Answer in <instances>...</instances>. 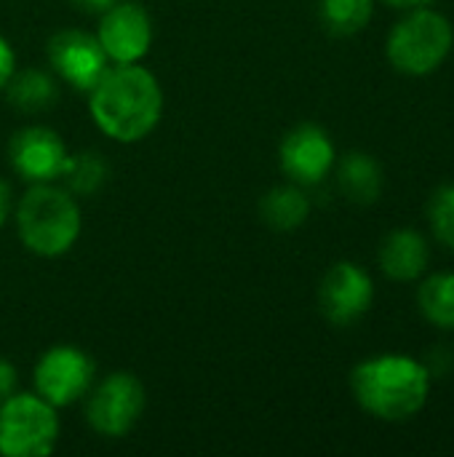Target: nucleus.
I'll list each match as a JSON object with an SVG mask.
<instances>
[{"mask_svg":"<svg viewBox=\"0 0 454 457\" xmlns=\"http://www.w3.org/2000/svg\"><path fill=\"white\" fill-rule=\"evenodd\" d=\"M94 370V359L83 348L54 345L35 364V394L56 410L75 404L91 391Z\"/></svg>","mask_w":454,"mask_h":457,"instance_id":"0eeeda50","label":"nucleus"},{"mask_svg":"<svg viewBox=\"0 0 454 457\" xmlns=\"http://www.w3.org/2000/svg\"><path fill=\"white\" fill-rule=\"evenodd\" d=\"M5 96L13 110H19L24 115H35V112H45L56 104L59 86H56L54 75H48L45 70L27 67V70H16L11 75V80L5 83Z\"/></svg>","mask_w":454,"mask_h":457,"instance_id":"2eb2a0df","label":"nucleus"},{"mask_svg":"<svg viewBox=\"0 0 454 457\" xmlns=\"http://www.w3.org/2000/svg\"><path fill=\"white\" fill-rule=\"evenodd\" d=\"M375 303V281L356 262H334L318 287V305L326 321L348 327L359 321Z\"/></svg>","mask_w":454,"mask_h":457,"instance_id":"9b49d317","label":"nucleus"},{"mask_svg":"<svg viewBox=\"0 0 454 457\" xmlns=\"http://www.w3.org/2000/svg\"><path fill=\"white\" fill-rule=\"evenodd\" d=\"M59 439V415L37 394H13L0 402V455L45 457Z\"/></svg>","mask_w":454,"mask_h":457,"instance_id":"39448f33","label":"nucleus"},{"mask_svg":"<svg viewBox=\"0 0 454 457\" xmlns=\"http://www.w3.org/2000/svg\"><path fill=\"white\" fill-rule=\"evenodd\" d=\"M107 161L102 153H78V155H70V163L62 174V179L67 182V190L70 193H78V195H91L96 193L104 182H107Z\"/></svg>","mask_w":454,"mask_h":457,"instance_id":"6ab92c4d","label":"nucleus"},{"mask_svg":"<svg viewBox=\"0 0 454 457\" xmlns=\"http://www.w3.org/2000/svg\"><path fill=\"white\" fill-rule=\"evenodd\" d=\"M147 404L144 386L131 372H112L107 375L86 402V420L88 426L107 439L126 436L142 418Z\"/></svg>","mask_w":454,"mask_h":457,"instance_id":"423d86ee","label":"nucleus"},{"mask_svg":"<svg viewBox=\"0 0 454 457\" xmlns=\"http://www.w3.org/2000/svg\"><path fill=\"white\" fill-rule=\"evenodd\" d=\"M16 388H19L16 367L8 359H0V402H5L8 396H13Z\"/></svg>","mask_w":454,"mask_h":457,"instance_id":"412c9836","label":"nucleus"},{"mask_svg":"<svg viewBox=\"0 0 454 457\" xmlns=\"http://www.w3.org/2000/svg\"><path fill=\"white\" fill-rule=\"evenodd\" d=\"M96 129L120 145L142 142L163 115V88L158 78L136 64H115L88 91Z\"/></svg>","mask_w":454,"mask_h":457,"instance_id":"f257e3e1","label":"nucleus"},{"mask_svg":"<svg viewBox=\"0 0 454 457\" xmlns=\"http://www.w3.org/2000/svg\"><path fill=\"white\" fill-rule=\"evenodd\" d=\"M8 214H11V190H8V185L0 179V228L5 225Z\"/></svg>","mask_w":454,"mask_h":457,"instance_id":"b1692460","label":"nucleus"},{"mask_svg":"<svg viewBox=\"0 0 454 457\" xmlns=\"http://www.w3.org/2000/svg\"><path fill=\"white\" fill-rule=\"evenodd\" d=\"M428 222L436 241L454 252V182L433 190L428 201Z\"/></svg>","mask_w":454,"mask_h":457,"instance_id":"aec40b11","label":"nucleus"},{"mask_svg":"<svg viewBox=\"0 0 454 457\" xmlns=\"http://www.w3.org/2000/svg\"><path fill=\"white\" fill-rule=\"evenodd\" d=\"M380 270L391 278V281H417L431 262V249L423 233L412 230V228H399L393 233L385 236V241L380 244Z\"/></svg>","mask_w":454,"mask_h":457,"instance_id":"ddd939ff","label":"nucleus"},{"mask_svg":"<svg viewBox=\"0 0 454 457\" xmlns=\"http://www.w3.org/2000/svg\"><path fill=\"white\" fill-rule=\"evenodd\" d=\"M278 161H281V171L294 185L313 187L334 169L337 153H334L329 134L321 126L300 123L284 137Z\"/></svg>","mask_w":454,"mask_h":457,"instance_id":"f8f14e48","label":"nucleus"},{"mask_svg":"<svg viewBox=\"0 0 454 457\" xmlns=\"http://www.w3.org/2000/svg\"><path fill=\"white\" fill-rule=\"evenodd\" d=\"M16 233L24 249L37 257H62L80 238L83 217L70 190L54 182L29 185L13 209Z\"/></svg>","mask_w":454,"mask_h":457,"instance_id":"7ed1b4c3","label":"nucleus"},{"mask_svg":"<svg viewBox=\"0 0 454 457\" xmlns=\"http://www.w3.org/2000/svg\"><path fill=\"white\" fill-rule=\"evenodd\" d=\"M318 13L332 35L348 37L361 32L372 21L375 0H321Z\"/></svg>","mask_w":454,"mask_h":457,"instance_id":"a211bd4d","label":"nucleus"},{"mask_svg":"<svg viewBox=\"0 0 454 457\" xmlns=\"http://www.w3.org/2000/svg\"><path fill=\"white\" fill-rule=\"evenodd\" d=\"M351 391L367 415L401 423L423 412L431 396V370L401 353L372 356L353 367Z\"/></svg>","mask_w":454,"mask_h":457,"instance_id":"f03ea898","label":"nucleus"},{"mask_svg":"<svg viewBox=\"0 0 454 457\" xmlns=\"http://www.w3.org/2000/svg\"><path fill=\"white\" fill-rule=\"evenodd\" d=\"M48 64L51 70L75 91L88 94L102 75L110 70V59L99 43L96 35L86 32V29H59L51 35L48 40Z\"/></svg>","mask_w":454,"mask_h":457,"instance_id":"6e6552de","label":"nucleus"},{"mask_svg":"<svg viewBox=\"0 0 454 457\" xmlns=\"http://www.w3.org/2000/svg\"><path fill=\"white\" fill-rule=\"evenodd\" d=\"M385 5L391 8H401V11H412V8H423V5H431L433 0H383Z\"/></svg>","mask_w":454,"mask_h":457,"instance_id":"393cba45","label":"nucleus"},{"mask_svg":"<svg viewBox=\"0 0 454 457\" xmlns=\"http://www.w3.org/2000/svg\"><path fill=\"white\" fill-rule=\"evenodd\" d=\"M78 11H83V13H104L110 5H115L118 0H70Z\"/></svg>","mask_w":454,"mask_h":457,"instance_id":"5701e85b","label":"nucleus"},{"mask_svg":"<svg viewBox=\"0 0 454 457\" xmlns=\"http://www.w3.org/2000/svg\"><path fill=\"white\" fill-rule=\"evenodd\" d=\"M420 313L439 329H454V273H433L417 292Z\"/></svg>","mask_w":454,"mask_h":457,"instance_id":"f3484780","label":"nucleus"},{"mask_svg":"<svg viewBox=\"0 0 454 457\" xmlns=\"http://www.w3.org/2000/svg\"><path fill=\"white\" fill-rule=\"evenodd\" d=\"M8 158H11L13 171L24 182L40 185V182L62 179L70 163V150L54 129L24 126L8 142Z\"/></svg>","mask_w":454,"mask_h":457,"instance_id":"9d476101","label":"nucleus"},{"mask_svg":"<svg viewBox=\"0 0 454 457\" xmlns=\"http://www.w3.org/2000/svg\"><path fill=\"white\" fill-rule=\"evenodd\" d=\"M13 72H16V54L11 48V43L0 35V91L5 88V83L11 80Z\"/></svg>","mask_w":454,"mask_h":457,"instance_id":"4be33fe9","label":"nucleus"},{"mask_svg":"<svg viewBox=\"0 0 454 457\" xmlns=\"http://www.w3.org/2000/svg\"><path fill=\"white\" fill-rule=\"evenodd\" d=\"M96 37L115 64H136L153 46V19L136 0H118L99 13Z\"/></svg>","mask_w":454,"mask_h":457,"instance_id":"1a4fd4ad","label":"nucleus"},{"mask_svg":"<svg viewBox=\"0 0 454 457\" xmlns=\"http://www.w3.org/2000/svg\"><path fill=\"white\" fill-rule=\"evenodd\" d=\"M337 185L351 204L372 206L383 195V166L369 153H348L337 166Z\"/></svg>","mask_w":454,"mask_h":457,"instance_id":"4468645a","label":"nucleus"},{"mask_svg":"<svg viewBox=\"0 0 454 457\" xmlns=\"http://www.w3.org/2000/svg\"><path fill=\"white\" fill-rule=\"evenodd\" d=\"M454 43L450 19L428 5L407 11L388 32L385 54L396 72L409 78H425L436 72Z\"/></svg>","mask_w":454,"mask_h":457,"instance_id":"20e7f679","label":"nucleus"},{"mask_svg":"<svg viewBox=\"0 0 454 457\" xmlns=\"http://www.w3.org/2000/svg\"><path fill=\"white\" fill-rule=\"evenodd\" d=\"M260 214L268 228L278 233H292L310 217V201L300 185H278L268 190L260 201Z\"/></svg>","mask_w":454,"mask_h":457,"instance_id":"dca6fc26","label":"nucleus"}]
</instances>
